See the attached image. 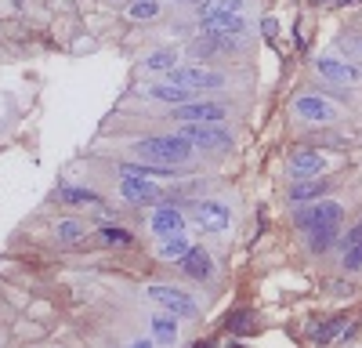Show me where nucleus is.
Masks as SVG:
<instances>
[{
  "instance_id": "1",
  "label": "nucleus",
  "mask_w": 362,
  "mask_h": 348,
  "mask_svg": "<svg viewBox=\"0 0 362 348\" xmlns=\"http://www.w3.org/2000/svg\"><path fill=\"white\" fill-rule=\"evenodd\" d=\"M131 153L156 167H181L192 160V145L174 131V134H156V138H138L131 145Z\"/></svg>"
},
{
  "instance_id": "2",
  "label": "nucleus",
  "mask_w": 362,
  "mask_h": 348,
  "mask_svg": "<svg viewBox=\"0 0 362 348\" xmlns=\"http://www.w3.org/2000/svg\"><path fill=\"white\" fill-rule=\"evenodd\" d=\"M148 294V301L153 305H160L163 312H170V315H177V319H192L196 312H199V305H196V298H189L181 286H167V283H153L145 290Z\"/></svg>"
},
{
  "instance_id": "3",
  "label": "nucleus",
  "mask_w": 362,
  "mask_h": 348,
  "mask_svg": "<svg viewBox=\"0 0 362 348\" xmlns=\"http://www.w3.org/2000/svg\"><path fill=\"white\" fill-rule=\"evenodd\" d=\"M177 134L185 138L189 145H196V149L221 153V149H228V145H232V131L225 124H181Z\"/></svg>"
},
{
  "instance_id": "4",
  "label": "nucleus",
  "mask_w": 362,
  "mask_h": 348,
  "mask_svg": "<svg viewBox=\"0 0 362 348\" xmlns=\"http://www.w3.org/2000/svg\"><path fill=\"white\" fill-rule=\"evenodd\" d=\"M293 112H297V120H305V124H334L341 116V105L315 91V95H297Z\"/></svg>"
},
{
  "instance_id": "5",
  "label": "nucleus",
  "mask_w": 362,
  "mask_h": 348,
  "mask_svg": "<svg viewBox=\"0 0 362 348\" xmlns=\"http://www.w3.org/2000/svg\"><path fill=\"white\" fill-rule=\"evenodd\" d=\"M167 83L174 87H192V91H218L225 87V73H214V69H203V66H177L167 73Z\"/></svg>"
},
{
  "instance_id": "6",
  "label": "nucleus",
  "mask_w": 362,
  "mask_h": 348,
  "mask_svg": "<svg viewBox=\"0 0 362 348\" xmlns=\"http://www.w3.org/2000/svg\"><path fill=\"white\" fill-rule=\"evenodd\" d=\"M189 214L206 232H225L232 225V211H228V203H221V199H192L189 203Z\"/></svg>"
},
{
  "instance_id": "7",
  "label": "nucleus",
  "mask_w": 362,
  "mask_h": 348,
  "mask_svg": "<svg viewBox=\"0 0 362 348\" xmlns=\"http://www.w3.org/2000/svg\"><path fill=\"white\" fill-rule=\"evenodd\" d=\"M344 221V211H341V203L334 199H315L308 203L305 211H297V225L312 232V228H329V225H341Z\"/></svg>"
},
{
  "instance_id": "8",
  "label": "nucleus",
  "mask_w": 362,
  "mask_h": 348,
  "mask_svg": "<svg viewBox=\"0 0 362 348\" xmlns=\"http://www.w3.org/2000/svg\"><path fill=\"white\" fill-rule=\"evenodd\" d=\"M170 116L177 124H221L228 109L221 102H185V105H174Z\"/></svg>"
},
{
  "instance_id": "9",
  "label": "nucleus",
  "mask_w": 362,
  "mask_h": 348,
  "mask_svg": "<svg viewBox=\"0 0 362 348\" xmlns=\"http://www.w3.org/2000/svg\"><path fill=\"white\" fill-rule=\"evenodd\" d=\"M315 69L329 83H358L362 80V69L355 62H348V58H337V54H322L319 62H315Z\"/></svg>"
},
{
  "instance_id": "10",
  "label": "nucleus",
  "mask_w": 362,
  "mask_h": 348,
  "mask_svg": "<svg viewBox=\"0 0 362 348\" xmlns=\"http://www.w3.org/2000/svg\"><path fill=\"white\" fill-rule=\"evenodd\" d=\"M326 170V156L315 153V149H300L290 156V178L293 182H308V178H319Z\"/></svg>"
},
{
  "instance_id": "11",
  "label": "nucleus",
  "mask_w": 362,
  "mask_h": 348,
  "mask_svg": "<svg viewBox=\"0 0 362 348\" xmlns=\"http://www.w3.org/2000/svg\"><path fill=\"white\" fill-rule=\"evenodd\" d=\"M148 228H153L160 240L177 236V232H185V211H177V207H156L153 218H148Z\"/></svg>"
},
{
  "instance_id": "12",
  "label": "nucleus",
  "mask_w": 362,
  "mask_h": 348,
  "mask_svg": "<svg viewBox=\"0 0 362 348\" xmlns=\"http://www.w3.org/2000/svg\"><path fill=\"white\" fill-rule=\"evenodd\" d=\"M141 95L153 102H167V105H185V102H192L196 91L192 87H174V83H145Z\"/></svg>"
},
{
  "instance_id": "13",
  "label": "nucleus",
  "mask_w": 362,
  "mask_h": 348,
  "mask_svg": "<svg viewBox=\"0 0 362 348\" xmlns=\"http://www.w3.org/2000/svg\"><path fill=\"white\" fill-rule=\"evenodd\" d=\"M119 196L131 203H153L160 196V189L153 178H119Z\"/></svg>"
},
{
  "instance_id": "14",
  "label": "nucleus",
  "mask_w": 362,
  "mask_h": 348,
  "mask_svg": "<svg viewBox=\"0 0 362 348\" xmlns=\"http://www.w3.org/2000/svg\"><path fill=\"white\" fill-rule=\"evenodd\" d=\"M177 265L185 269V272H189L192 279H214V257H210V254H206L203 247H192V250H189L185 257L177 261Z\"/></svg>"
},
{
  "instance_id": "15",
  "label": "nucleus",
  "mask_w": 362,
  "mask_h": 348,
  "mask_svg": "<svg viewBox=\"0 0 362 348\" xmlns=\"http://www.w3.org/2000/svg\"><path fill=\"white\" fill-rule=\"evenodd\" d=\"M203 33L243 37V33H247V18H243V15H210V18H203Z\"/></svg>"
},
{
  "instance_id": "16",
  "label": "nucleus",
  "mask_w": 362,
  "mask_h": 348,
  "mask_svg": "<svg viewBox=\"0 0 362 348\" xmlns=\"http://www.w3.org/2000/svg\"><path fill=\"white\" fill-rule=\"evenodd\" d=\"M174 167H156V163H145V160H134V163H119V178H170Z\"/></svg>"
},
{
  "instance_id": "17",
  "label": "nucleus",
  "mask_w": 362,
  "mask_h": 348,
  "mask_svg": "<svg viewBox=\"0 0 362 348\" xmlns=\"http://www.w3.org/2000/svg\"><path fill=\"white\" fill-rule=\"evenodd\" d=\"M148 327H153V337L160 344H174L177 341V315H170V312H156L153 319H148Z\"/></svg>"
},
{
  "instance_id": "18",
  "label": "nucleus",
  "mask_w": 362,
  "mask_h": 348,
  "mask_svg": "<svg viewBox=\"0 0 362 348\" xmlns=\"http://www.w3.org/2000/svg\"><path fill=\"white\" fill-rule=\"evenodd\" d=\"M58 199L69 203V207H98V203H102L98 192L80 189V185H62V189H58Z\"/></svg>"
},
{
  "instance_id": "19",
  "label": "nucleus",
  "mask_w": 362,
  "mask_h": 348,
  "mask_svg": "<svg viewBox=\"0 0 362 348\" xmlns=\"http://www.w3.org/2000/svg\"><path fill=\"white\" fill-rule=\"evenodd\" d=\"M247 11V0H203L199 4V22L210 15H243Z\"/></svg>"
},
{
  "instance_id": "20",
  "label": "nucleus",
  "mask_w": 362,
  "mask_h": 348,
  "mask_svg": "<svg viewBox=\"0 0 362 348\" xmlns=\"http://www.w3.org/2000/svg\"><path fill=\"white\" fill-rule=\"evenodd\" d=\"M344 265L348 269H358L362 265V221L344 232Z\"/></svg>"
},
{
  "instance_id": "21",
  "label": "nucleus",
  "mask_w": 362,
  "mask_h": 348,
  "mask_svg": "<svg viewBox=\"0 0 362 348\" xmlns=\"http://www.w3.org/2000/svg\"><path fill=\"white\" fill-rule=\"evenodd\" d=\"M326 182L322 178H308V182H293L290 189V203H308V199H322Z\"/></svg>"
},
{
  "instance_id": "22",
  "label": "nucleus",
  "mask_w": 362,
  "mask_h": 348,
  "mask_svg": "<svg viewBox=\"0 0 362 348\" xmlns=\"http://www.w3.org/2000/svg\"><path fill=\"white\" fill-rule=\"evenodd\" d=\"M189 250H192V243H189L185 232H177V236H167V240L160 243V257H163V261H181Z\"/></svg>"
},
{
  "instance_id": "23",
  "label": "nucleus",
  "mask_w": 362,
  "mask_h": 348,
  "mask_svg": "<svg viewBox=\"0 0 362 348\" xmlns=\"http://www.w3.org/2000/svg\"><path fill=\"white\" fill-rule=\"evenodd\" d=\"M98 240H102L105 247H131V243H134V232L124 228V225H102V228H98Z\"/></svg>"
},
{
  "instance_id": "24",
  "label": "nucleus",
  "mask_w": 362,
  "mask_h": 348,
  "mask_svg": "<svg viewBox=\"0 0 362 348\" xmlns=\"http://www.w3.org/2000/svg\"><path fill=\"white\" fill-rule=\"evenodd\" d=\"M337 240H341V225H329V228H312V232H308V247H312L315 254L329 250Z\"/></svg>"
},
{
  "instance_id": "25",
  "label": "nucleus",
  "mask_w": 362,
  "mask_h": 348,
  "mask_svg": "<svg viewBox=\"0 0 362 348\" xmlns=\"http://www.w3.org/2000/svg\"><path fill=\"white\" fill-rule=\"evenodd\" d=\"M83 232H87V225H83V221H76V218H62V221L54 225L58 243H80V240H83Z\"/></svg>"
},
{
  "instance_id": "26",
  "label": "nucleus",
  "mask_w": 362,
  "mask_h": 348,
  "mask_svg": "<svg viewBox=\"0 0 362 348\" xmlns=\"http://www.w3.org/2000/svg\"><path fill=\"white\" fill-rule=\"evenodd\" d=\"M337 334H344V319H329V323H319V327H312V330H308V337H312V341H319V344H329Z\"/></svg>"
},
{
  "instance_id": "27",
  "label": "nucleus",
  "mask_w": 362,
  "mask_h": 348,
  "mask_svg": "<svg viewBox=\"0 0 362 348\" xmlns=\"http://www.w3.org/2000/svg\"><path fill=\"white\" fill-rule=\"evenodd\" d=\"M145 69H153V73H170L177 69V54L174 51H153L145 58Z\"/></svg>"
},
{
  "instance_id": "28",
  "label": "nucleus",
  "mask_w": 362,
  "mask_h": 348,
  "mask_svg": "<svg viewBox=\"0 0 362 348\" xmlns=\"http://www.w3.org/2000/svg\"><path fill=\"white\" fill-rule=\"evenodd\" d=\"M160 8H163L160 0H134V4L127 8V15H131V18H138V22H145V18H156V15H160Z\"/></svg>"
},
{
  "instance_id": "29",
  "label": "nucleus",
  "mask_w": 362,
  "mask_h": 348,
  "mask_svg": "<svg viewBox=\"0 0 362 348\" xmlns=\"http://www.w3.org/2000/svg\"><path fill=\"white\" fill-rule=\"evenodd\" d=\"M337 44H341V51H348L351 58H362V33H348V37H341Z\"/></svg>"
},
{
  "instance_id": "30",
  "label": "nucleus",
  "mask_w": 362,
  "mask_h": 348,
  "mask_svg": "<svg viewBox=\"0 0 362 348\" xmlns=\"http://www.w3.org/2000/svg\"><path fill=\"white\" fill-rule=\"evenodd\" d=\"M127 348H156V337H138V341H131Z\"/></svg>"
},
{
  "instance_id": "31",
  "label": "nucleus",
  "mask_w": 362,
  "mask_h": 348,
  "mask_svg": "<svg viewBox=\"0 0 362 348\" xmlns=\"http://www.w3.org/2000/svg\"><path fill=\"white\" fill-rule=\"evenodd\" d=\"M261 33H264V37H276V18H264V22H261Z\"/></svg>"
},
{
  "instance_id": "32",
  "label": "nucleus",
  "mask_w": 362,
  "mask_h": 348,
  "mask_svg": "<svg viewBox=\"0 0 362 348\" xmlns=\"http://www.w3.org/2000/svg\"><path fill=\"white\" fill-rule=\"evenodd\" d=\"M341 8H351V4H362V0H337Z\"/></svg>"
},
{
  "instance_id": "33",
  "label": "nucleus",
  "mask_w": 362,
  "mask_h": 348,
  "mask_svg": "<svg viewBox=\"0 0 362 348\" xmlns=\"http://www.w3.org/2000/svg\"><path fill=\"white\" fill-rule=\"evenodd\" d=\"M189 348H214V344H210V341H196V344H189Z\"/></svg>"
},
{
  "instance_id": "34",
  "label": "nucleus",
  "mask_w": 362,
  "mask_h": 348,
  "mask_svg": "<svg viewBox=\"0 0 362 348\" xmlns=\"http://www.w3.org/2000/svg\"><path fill=\"white\" fill-rule=\"evenodd\" d=\"M177 4H196V0H177Z\"/></svg>"
},
{
  "instance_id": "35",
  "label": "nucleus",
  "mask_w": 362,
  "mask_h": 348,
  "mask_svg": "<svg viewBox=\"0 0 362 348\" xmlns=\"http://www.w3.org/2000/svg\"><path fill=\"white\" fill-rule=\"evenodd\" d=\"M312 4H326V0H312Z\"/></svg>"
}]
</instances>
